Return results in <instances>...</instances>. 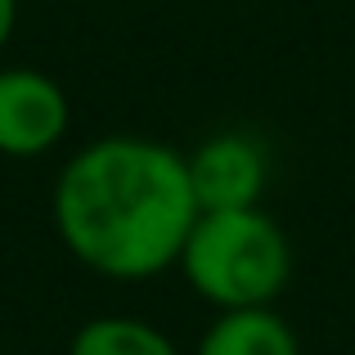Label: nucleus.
I'll use <instances>...</instances> for the list:
<instances>
[{"label":"nucleus","mask_w":355,"mask_h":355,"mask_svg":"<svg viewBox=\"0 0 355 355\" xmlns=\"http://www.w3.org/2000/svg\"><path fill=\"white\" fill-rule=\"evenodd\" d=\"M180 275L216 311L275 306L293 284V243L261 207L198 211L180 252Z\"/></svg>","instance_id":"2"},{"label":"nucleus","mask_w":355,"mask_h":355,"mask_svg":"<svg viewBox=\"0 0 355 355\" xmlns=\"http://www.w3.org/2000/svg\"><path fill=\"white\" fill-rule=\"evenodd\" d=\"M14 23H18V0H0V54L14 41Z\"/></svg>","instance_id":"7"},{"label":"nucleus","mask_w":355,"mask_h":355,"mask_svg":"<svg viewBox=\"0 0 355 355\" xmlns=\"http://www.w3.org/2000/svg\"><path fill=\"white\" fill-rule=\"evenodd\" d=\"M198 220L189 157L148 135L81 144L54 180V230L68 257L117 284H144L180 266Z\"/></svg>","instance_id":"1"},{"label":"nucleus","mask_w":355,"mask_h":355,"mask_svg":"<svg viewBox=\"0 0 355 355\" xmlns=\"http://www.w3.org/2000/svg\"><path fill=\"white\" fill-rule=\"evenodd\" d=\"M68 90L41 68H0V157H45L68 139Z\"/></svg>","instance_id":"3"},{"label":"nucleus","mask_w":355,"mask_h":355,"mask_svg":"<svg viewBox=\"0 0 355 355\" xmlns=\"http://www.w3.org/2000/svg\"><path fill=\"white\" fill-rule=\"evenodd\" d=\"M193 355H302V342L275 306H252V311H216Z\"/></svg>","instance_id":"5"},{"label":"nucleus","mask_w":355,"mask_h":355,"mask_svg":"<svg viewBox=\"0 0 355 355\" xmlns=\"http://www.w3.org/2000/svg\"><path fill=\"white\" fill-rule=\"evenodd\" d=\"M68 355H184L157 324L135 315H95L68 342Z\"/></svg>","instance_id":"6"},{"label":"nucleus","mask_w":355,"mask_h":355,"mask_svg":"<svg viewBox=\"0 0 355 355\" xmlns=\"http://www.w3.org/2000/svg\"><path fill=\"white\" fill-rule=\"evenodd\" d=\"M270 180L266 144L248 130H216L189 153V184L198 211L257 207Z\"/></svg>","instance_id":"4"}]
</instances>
